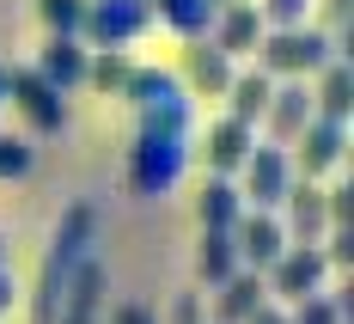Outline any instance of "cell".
Here are the masks:
<instances>
[{"label": "cell", "instance_id": "27", "mask_svg": "<svg viewBox=\"0 0 354 324\" xmlns=\"http://www.w3.org/2000/svg\"><path fill=\"white\" fill-rule=\"evenodd\" d=\"M257 12H263V25H269V31H293V25H306L312 0H263Z\"/></svg>", "mask_w": 354, "mask_h": 324}, {"label": "cell", "instance_id": "3", "mask_svg": "<svg viewBox=\"0 0 354 324\" xmlns=\"http://www.w3.org/2000/svg\"><path fill=\"white\" fill-rule=\"evenodd\" d=\"M92 208H68V220L55 226V239H49V263H43V288H37V324H55V300H62V282L73 276V263L86 257L92 245Z\"/></svg>", "mask_w": 354, "mask_h": 324}, {"label": "cell", "instance_id": "10", "mask_svg": "<svg viewBox=\"0 0 354 324\" xmlns=\"http://www.w3.org/2000/svg\"><path fill=\"white\" fill-rule=\"evenodd\" d=\"M299 178H324V172H336L342 165V153H348V123H330V116H312L306 129H299Z\"/></svg>", "mask_w": 354, "mask_h": 324}, {"label": "cell", "instance_id": "16", "mask_svg": "<svg viewBox=\"0 0 354 324\" xmlns=\"http://www.w3.org/2000/svg\"><path fill=\"white\" fill-rule=\"evenodd\" d=\"M250 147H257V129L239 123V116H220V123L208 129V165H214V178L239 172V165L250 159Z\"/></svg>", "mask_w": 354, "mask_h": 324}, {"label": "cell", "instance_id": "24", "mask_svg": "<svg viewBox=\"0 0 354 324\" xmlns=\"http://www.w3.org/2000/svg\"><path fill=\"white\" fill-rule=\"evenodd\" d=\"M159 19H165L177 37H189V43H196V37L214 25V6H208V0H159Z\"/></svg>", "mask_w": 354, "mask_h": 324}, {"label": "cell", "instance_id": "23", "mask_svg": "<svg viewBox=\"0 0 354 324\" xmlns=\"http://www.w3.org/2000/svg\"><path fill=\"white\" fill-rule=\"evenodd\" d=\"M129 73H135V62H129L122 49H98V55H86V86H98V92H116V98H122Z\"/></svg>", "mask_w": 354, "mask_h": 324}, {"label": "cell", "instance_id": "6", "mask_svg": "<svg viewBox=\"0 0 354 324\" xmlns=\"http://www.w3.org/2000/svg\"><path fill=\"white\" fill-rule=\"evenodd\" d=\"M269 294L275 300H287V306H299V300H312V294L324 288V276H330V263H324V245H287L269 269Z\"/></svg>", "mask_w": 354, "mask_h": 324}, {"label": "cell", "instance_id": "35", "mask_svg": "<svg viewBox=\"0 0 354 324\" xmlns=\"http://www.w3.org/2000/svg\"><path fill=\"white\" fill-rule=\"evenodd\" d=\"M208 6H214V12H226V6H232V0H208Z\"/></svg>", "mask_w": 354, "mask_h": 324}, {"label": "cell", "instance_id": "17", "mask_svg": "<svg viewBox=\"0 0 354 324\" xmlns=\"http://www.w3.org/2000/svg\"><path fill=\"white\" fill-rule=\"evenodd\" d=\"M269 300V282L257 269H239L232 282H220V300H214V324H245L257 306Z\"/></svg>", "mask_w": 354, "mask_h": 324}, {"label": "cell", "instance_id": "1", "mask_svg": "<svg viewBox=\"0 0 354 324\" xmlns=\"http://www.w3.org/2000/svg\"><path fill=\"white\" fill-rule=\"evenodd\" d=\"M336 62V37L318 31V25H293V31H263L257 43V68L269 80H306Z\"/></svg>", "mask_w": 354, "mask_h": 324}, {"label": "cell", "instance_id": "33", "mask_svg": "<svg viewBox=\"0 0 354 324\" xmlns=\"http://www.w3.org/2000/svg\"><path fill=\"white\" fill-rule=\"evenodd\" d=\"M12 306V276H6V263H0V312Z\"/></svg>", "mask_w": 354, "mask_h": 324}, {"label": "cell", "instance_id": "19", "mask_svg": "<svg viewBox=\"0 0 354 324\" xmlns=\"http://www.w3.org/2000/svg\"><path fill=\"white\" fill-rule=\"evenodd\" d=\"M196 215H202V233H232L239 215H245V202H239V190L226 178H208L202 196H196Z\"/></svg>", "mask_w": 354, "mask_h": 324}, {"label": "cell", "instance_id": "37", "mask_svg": "<svg viewBox=\"0 0 354 324\" xmlns=\"http://www.w3.org/2000/svg\"><path fill=\"white\" fill-rule=\"evenodd\" d=\"M0 263H6V239H0Z\"/></svg>", "mask_w": 354, "mask_h": 324}, {"label": "cell", "instance_id": "22", "mask_svg": "<svg viewBox=\"0 0 354 324\" xmlns=\"http://www.w3.org/2000/svg\"><path fill=\"white\" fill-rule=\"evenodd\" d=\"M171 92H183V80L165 73V68H135V73H129V86H122V98H129L135 110L159 105V98H171Z\"/></svg>", "mask_w": 354, "mask_h": 324}, {"label": "cell", "instance_id": "25", "mask_svg": "<svg viewBox=\"0 0 354 324\" xmlns=\"http://www.w3.org/2000/svg\"><path fill=\"white\" fill-rule=\"evenodd\" d=\"M37 12H43L49 37H80L86 25V0H37Z\"/></svg>", "mask_w": 354, "mask_h": 324}, {"label": "cell", "instance_id": "20", "mask_svg": "<svg viewBox=\"0 0 354 324\" xmlns=\"http://www.w3.org/2000/svg\"><path fill=\"white\" fill-rule=\"evenodd\" d=\"M269 92H275V80L263 68H245V73H232V86H226V98H232V116L239 123H263V110H269Z\"/></svg>", "mask_w": 354, "mask_h": 324}, {"label": "cell", "instance_id": "30", "mask_svg": "<svg viewBox=\"0 0 354 324\" xmlns=\"http://www.w3.org/2000/svg\"><path fill=\"white\" fill-rule=\"evenodd\" d=\"M324 263H342V269L354 263V226H330V251H324Z\"/></svg>", "mask_w": 354, "mask_h": 324}, {"label": "cell", "instance_id": "36", "mask_svg": "<svg viewBox=\"0 0 354 324\" xmlns=\"http://www.w3.org/2000/svg\"><path fill=\"white\" fill-rule=\"evenodd\" d=\"M0 105H6V68H0Z\"/></svg>", "mask_w": 354, "mask_h": 324}, {"label": "cell", "instance_id": "4", "mask_svg": "<svg viewBox=\"0 0 354 324\" xmlns=\"http://www.w3.org/2000/svg\"><path fill=\"white\" fill-rule=\"evenodd\" d=\"M245 172V190H239V202L245 208H263V215H275L287 202V190H293V159H287V147H250V159L239 165Z\"/></svg>", "mask_w": 354, "mask_h": 324}, {"label": "cell", "instance_id": "34", "mask_svg": "<svg viewBox=\"0 0 354 324\" xmlns=\"http://www.w3.org/2000/svg\"><path fill=\"white\" fill-rule=\"evenodd\" d=\"M122 324H153V318H147L141 306H129V312H122Z\"/></svg>", "mask_w": 354, "mask_h": 324}, {"label": "cell", "instance_id": "7", "mask_svg": "<svg viewBox=\"0 0 354 324\" xmlns=\"http://www.w3.org/2000/svg\"><path fill=\"white\" fill-rule=\"evenodd\" d=\"M153 25V6L147 0H86V25L80 37H92L98 49H122Z\"/></svg>", "mask_w": 354, "mask_h": 324}, {"label": "cell", "instance_id": "31", "mask_svg": "<svg viewBox=\"0 0 354 324\" xmlns=\"http://www.w3.org/2000/svg\"><path fill=\"white\" fill-rule=\"evenodd\" d=\"M245 324H287V306H281V300H263V306H257Z\"/></svg>", "mask_w": 354, "mask_h": 324}, {"label": "cell", "instance_id": "18", "mask_svg": "<svg viewBox=\"0 0 354 324\" xmlns=\"http://www.w3.org/2000/svg\"><path fill=\"white\" fill-rule=\"evenodd\" d=\"M354 110V68L336 55L330 68H318V92H312V116H330V123H348Z\"/></svg>", "mask_w": 354, "mask_h": 324}, {"label": "cell", "instance_id": "2", "mask_svg": "<svg viewBox=\"0 0 354 324\" xmlns=\"http://www.w3.org/2000/svg\"><path fill=\"white\" fill-rule=\"evenodd\" d=\"M183 165H189V135H177V129H141L135 153H129V183H135V196H171Z\"/></svg>", "mask_w": 354, "mask_h": 324}, {"label": "cell", "instance_id": "12", "mask_svg": "<svg viewBox=\"0 0 354 324\" xmlns=\"http://www.w3.org/2000/svg\"><path fill=\"white\" fill-rule=\"evenodd\" d=\"M263 31H269V25H263V12H257L250 0H232L226 12H214V37H208V43L220 49V55H245V49L263 43Z\"/></svg>", "mask_w": 354, "mask_h": 324}, {"label": "cell", "instance_id": "32", "mask_svg": "<svg viewBox=\"0 0 354 324\" xmlns=\"http://www.w3.org/2000/svg\"><path fill=\"white\" fill-rule=\"evenodd\" d=\"M342 19H348V0H324V25H342ZM318 25V31H324Z\"/></svg>", "mask_w": 354, "mask_h": 324}, {"label": "cell", "instance_id": "26", "mask_svg": "<svg viewBox=\"0 0 354 324\" xmlns=\"http://www.w3.org/2000/svg\"><path fill=\"white\" fill-rule=\"evenodd\" d=\"M287 324H348V312H342L330 294H312V300L287 306Z\"/></svg>", "mask_w": 354, "mask_h": 324}, {"label": "cell", "instance_id": "21", "mask_svg": "<svg viewBox=\"0 0 354 324\" xmlns=\"http://www.w3.org/2000/svg\"><path fill=\"white\" fill-rule=\"evenodd\" d=\"M245 263H239V245H232V233H202V251H196V276L220 288V282H232Z\"/></svg>", "mask_w": 354, "mask_h": 324}, {"label": "cell", "instance_id": "14", "mask_svg": "<svg viewBox=\"0 0 354 324\" xmlns=\"http://www.w3.org/2000/svg\"><path fill=\"white\" fill-rule=\"evenodd\" d=\"M37 73L68 98L73 86H86V49H80V37H49L43 43V55H37Z\"/></svg>", "mask_w": 354, "mask_h": 324}, {"label": "cell", "instance_id": "15", "mask_svg": "<svg viewBox=\"0 0 354 324\" xmlns=\"http://www.w3.org/2000/svg\"><path fill=\"white\" fill-rule=\"evenodd\" d=\"M183 80H189L183 92L220 98V92L232 86V55H220L214 43H202V37H196V43H189V55H183Z\"/></svg>", "mask_w": 354, "mask_h": 324}, {"label": "cell", "instance_id": "8", "mask_svg": "<svg viewBox=\"0 0 354 324\" xmlns=\"http://www.w3.org/2000/svg\"><path fill=\"white\" fill-rule=\"evenodd\" d=\"M287 220H281V233H287V245H324V233H330V208H324V190L312 178H293V190H287Z\"/></svg>", "mask_w": 354, "mask_h": 324}, {"label": "cell", "instance_id": "28", "mask_svg": "<svg viewBox=\"0 0 354 324\" xmlns=\"http://www.w3.org/2000/svg\"><path fill=\"white\" fill-rule=\"evenodd\" d=\"M25 172H31V147L0 135V178H25Z\"/></svg>", "mask_w": 354, "mask_h": 324}, {"label": "cell", "instance_id": "13", "mask_svg": "<svg viewBox=\"0 0 354 324\" xmlns=\"http://www.w3.org/2000/svg\"><path fill=\"white\" fill-rule=\"evenodd\" d=\"M98 288H104V263L98 257H80L73 263V276L62 282V324H92V312H98Z\"/></svg>", "mask_w": 354, "mask_h": 324}, {"label": "cell", "instance_id": "9", "mask_svg": "<svg viewBox=\"0 0 354 324\" xmlns=\"http://www.w3.org/2000/svg\"><path fill=\"white\" fill-rule=\"evenodd\" d=\"M232 245H239V263L263 276V269H269V263L287 251V233H281V220H275V215L245 208V215H239V226H232Z\"/></svg>", "mask_w": 354, "mask_h": 324}, {"label": "cell", "instance_id": "11", "mask_svg": "<svg viewBox=\"0 0 354 324\" xmlns=\"http://www.w3.org/2000/svg\"><path fill=\"white\" fill-rule=\"evenodd\" d=\"M306 123H312V92H306V80H281V86L269 92V110H263L269 147H293Z\"/></svg>", "mask_w": 354, "mask_h": 324}, {"label": "cell", "instance_id": "29", "mask_svg": "<svg viewBox=\"0 0 354 324\" xmlns=\"http://www.w3.org/2000/svg\"><path fill=\"white\" fill-rule=\"evenodd\" d=\"M324 208H330V226H354V190L348 183L324 190Z\"/></svg>", "mask_w": 354, "mask_h": 324}, {"label": "cell", "instance_id": "38", "mask_svg": "<svg viewBox=\"0 0 354 324\" xmlns=\"http://www.w3.org/2000/svg\"><path fill=\"white\" fill-rule=\"evenodd\" d=\"M147 6H153V0H147Z\"/></svg>", "mask_w": 354, "mask_h": 324}, {"label": "cell", "instance_id": "5", "mask_svg": "<svg viewBox=\"0 0 354 324\" xmlns=\"http://www.w3.org/2000/svg\"><path fill=\"white\" fill-rule=\"evenodd\" d=\"M6 98H12V110L31 123L37 135H62V129H68V98H62L37 68H12L6 73Z\"/></svg>", "mask_w": 354, "mask_h": 324}]
</instances>
